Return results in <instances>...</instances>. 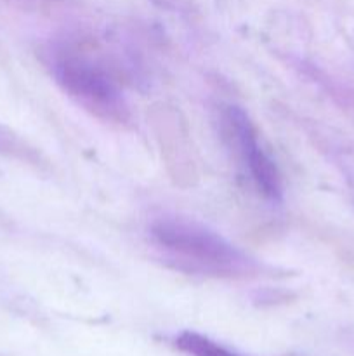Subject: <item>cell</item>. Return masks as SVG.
Wrapping results in <instances>:
<instances>
[{
    "instance_id": "cell-1",
    "label": "cell",
    "mask_w": 354,
    "mask_h": 356,
    "mask_svg": "<svg viewBox=\"0 0 354 356\" xmlns=\"http://www.w3.org/2000/svg\"><path fill=\"white\" fill-rule=\"evenodd\" d=\"M153 242L191 270L217 277H235L253 270V263L229 240L196 219L163 216L149 225Z\"/></svg>"
},
{
    "instance_id": "cell-2",
    "label": "cell",
    "mask_w": 354,
    "mask_h": 356,
    "mask_svg": "<svg viewBox=\"0 0 354 356\" xmlns=\"http://www.w3.org/2000/svg\"><path fill=\"white\" fill-rule=\"evenodd\" d=\"M49 66L58 86L83 110L117 124L130 118L117 76L96 56L75 45H61L51 54Z\"/></svg>"
},
{
    "instance_id": "cell-3",
    "label": "cell",
    "mask_w": 354,
    "mask_h": 356,
    "mask_svg": "<svg viewBox=\"0 0 354 356\" xmlns=\"http://www.w3.org/2000/svg\"><path fill=\"white\" fill-rule=\"evenodd\" d=\"M226 131L235 141L243 163L248 169L250 177L255 183L257 190L271 202H280L283 198V183L276 162L262 148L255 127L245 110L239 106H226L224 115Z\"/></svg>"
},
{
    "instance_id": "cell-4",
    "label": "cell",
    "mask_w": 354,
    "mask_h": 356,
    "mask_svg": "<svg viewBox=\"0 0 354 356\" xmlns=\"http://www.w3.org/2000/svg\"><path fill=\"white\" fill-rule=\"evenodd\" d=\"M176 346L183 353L189 356H243L236 351H231L229 348L215 343L210 337L203 334L193 332V330H184L176 337Z\"/></svg>"
}]
</instances>
